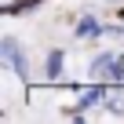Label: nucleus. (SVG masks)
I'll list each match as a JSON object with an SVG mask.
<instances>
[{"mask_svg": "<svg viewBox=\"0 0 124 124\" xmlns=\"http://www.w3.org/2000/svg\"><path fill=\"white\" fill-rule=\"evenodd\" d=\"M62 73V51H51L47 55V77H58Z\"/></svg>", "mask_w": 124, "mask_h": 124, "instance_id": "2", "label": "nucleus"}, {"mask_svg": "<svg viewBox=\"0 0 124 124\" xmlns=\"http://www.w3.org/2000/svg\"><path fill=\"white\" fill-rule=\"evenodd\" d=\"M77 33H80V37H95V33H99V22H95V18H84V22L77 26Z\"/></svg>", "mask_w": 124, "mask_h": 124, "instance_id": "4", "label": "nucleus"}, {"mask_svg": "<svg viewBox=\"0 0 124 124\" xmlns=\"http://www.w3.org/2000/svg\"><path fill=\"white\" fill-rule=\"evenodd\" d=\"M120 15H124V11H120Z\"/></svg>", "mask_w": 124, "mask_h": 124, "instance_id": "6", "label": "nucleus"}, {"mask_svg": "<svg viewBox=\"0 0 124 124\" xmlns=\"http://www.w3.org/2000/svg\"><path fill=\"white\" fill-rule=\"evenodd\" d=\"M113 77H124V55H117V62H113Z\"/></svg>", "mask_w": 124, "mask_h": 124, "instance_id": "5", "label": "nucleus"}, {"mask_svg": "<svg viewBox=\"0 0 124 124\" xmlns=\"http://www.w3.org/2000/svg\"><path fill=\"white\" fill-rule=\"evenodd\" d=\"M102 95H106V91H102V88H88V91H84V95H80V106H95V102H99V99H102Z\"/></svg>", "mask_w": 124, "mask_h": 124, "instance_id": "3", "label": "nucleus"}, {"mask_svg": "<svg viewBox=\"0 0 124 124\" xmlns=\"http://www.w3.org/2000/svg\"><path fill=\"white\" fill-rule=\"evenodd\" d=\"M0 55H4V62L18 73V77H26V58H22V51H18V44L11 40V37H4L0 40Z\"/></svg>", "mask_w": 124, "mask_h": 124, "instance_id": "1", "label": "nucleus"}]
</instances>
